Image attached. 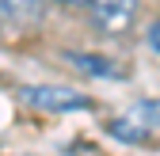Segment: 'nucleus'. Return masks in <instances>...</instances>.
<instances>
[{"label":"nucleus","mask_w":160,"mask_h":156,"mask_svg":"<svg viewBox=\"0 0 160 156\" xmlns=\"http://www.w3.org/2000/svg\"><path fill=\"white\" fill-rule=\"evenodd\" d=\"M19 99L34 110H46V114H69V110H88L92 99L80 95L72 88H57V84H31V88H19Z\"/></svg>","instance_id":"obj_1"},{"label":"nucleus","mask_w":160,"mask_h":156,"mask_svg":"<svg viewBox=\"0 0 160 156\" xmlns=\"http://www.w3.org/2000/svg\"><path fill=\"white\" fill-rule=\"evenodd\" d=\"M88 15L99 34H126L133 27L137 0H88Z\"/></svg>","instance_id":"obj_2"},{"label":"nucleus","mask_w":160,"mask_h":156,"mask_svg":"<svg viewBox=\"0 0 160 156\" xmlns=\"http://www.w3.org/2000/svg\"><path fill=\"white\" fill-rule=\"evenodd\" d=\"M0 19L12 27H38L46 19V0H0Z\"/></svg>","instance_id":"obj_3"},{"label":"nucleus","mask_w":160,"mask_h":156,"mask_svg":"<svg viewBox=\"0 0 160 156\" xmlns=\"http://www.w3.org/2000/svg\"><path fill=\"white\" fill-rule=\"evenodd\" d=\"M69 65H76L80 72H88V76H122V65H114L107 61V57H99V53H80V50H69Z\"/></svg>","instance_id":"obj_4"},{"label":"nucleus","mask_w":160,"mask_h":156,"mask_svg":"<svg viewBox=\"0 0 160 156\" xmlns=\"http://www.w3.org/2000/svg\"><path fill=\"white\" fill-rule=\"evenodd\" d=\"M107 129L114 133L118 141H126V145H145V141H149V129H145L141 122H133V118H114Z\"/></svg>","instance_id":"obj_5"},{"label":"nucleus","mask_w":160,"mask_h":156,"mask_svg":"<svg viewBox=\"0 0 160 156\" xmlns=\"http://www.w3.org/2000/svg\"><path fill=\"white\" fill-rule=\"evenodd\" d=\"M133 122H141L145 129H160V99H141L133 107Z\"/></svg>","instance_id":"obj_6"},{"label":"nucleus","mask_w":160,"mask_h":156,"mask_svg":"<svg viewBox=\"0 0 160 156\" xmlns=\"http://www.w3.org/2000/svg\"><path fill=\"white\" fill-rule=\"evenodd\" d=\"M149 46H152V50L160 53V19H156L152 27H149Z\"/></svg>","instance_id":"obj_7"},{"label":"nucleus","mask_w":160,"mask_h":156,"mask_svg":"<svg viewBox=\"0 0 160 156\" xmlns=\"http://www.w3.org/2000/svg\"><path fill=\"white\" fill-rule=\"evenodd\" d=\"M57 4H65V8H88V0H57Z\"/></svg>","instance_id":"obj_8"}]
</instances>
